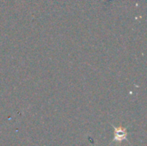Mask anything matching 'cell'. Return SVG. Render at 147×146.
Here are the masks:
<instances>
[{"mask_svg":"<svg viewBox=\"0 0 147 146\" xmlns=\"http://www.w3.org/2000/svg\"><path fill=\"white\" fill-rule=\"evenodd\" d=\"M115 140L120 142L124 139H127V131L122 128H115Z\"/></svg>","mask_w":147,"mask_h":146,"instance_id":"1","label":"cell"}]
</instances>
